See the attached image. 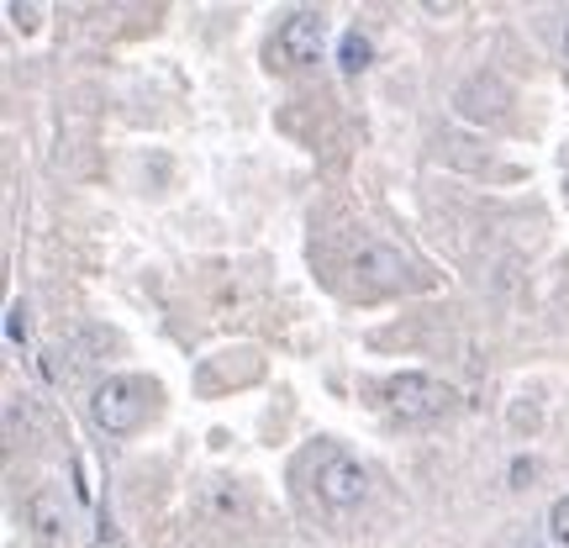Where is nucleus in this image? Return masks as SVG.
I'll return each instance as SVG.
<instances>
[{
    "instance_id": "1",
    "label": "nucleus",
    "mask_w": 569,
    "mask_h": 548,
    "mask_svg": "<svg viewBox=\"0 0 569 548\" xmlns=\"http://www.w3.org/2000/svg\"><path fill=\"white\" fill-rule=\"evenodd\" d=\"M148 407H153V386H148V380H138V375H111V380H101L96 396H90V422L101 427V432H111V438H127V432L142 427Z\"/></svg>"
},
{
    "instance_id": "2",
    "label": "nucleus",
    "mask_w": 569,
    "mask_h": 548,
    "mask_svg": "<svg viewBox=\"0 0 569 548\" xmlns=\"http://www.w3.org/2000/svg\"><path fill=\"white\" fill-rule=\"evenodd\" d=\"M311 486H317V496H322L332 511H348L369 496V469L359 465L353 454L327 444L322 454H317V465H311Z\"/></svg>"
},
{
    "instance_id": "3",
    "label": "nucleus",
    "mask_w": 569,
    "mask_h": 548,
    "mask_svg": "<svg viewBox=\"0 0 569 548\" xmlns=\"http://www.w3.org/2000/svg\"><path fill=\"white\" fill-rule=\"evenodd\" d=\"M327 42V17L322 11H290L280 21V32L269 38V69H306L322 59Z\"/></svg>"
},
{
    "instance_id": "4",
    "label": "nucleus",
    "mask_w": 569,
    "mask_h": 548,
    "mask_svg": "<svg viewBox=\"0 0 569 548\" xmlns=\"http://www.w3.org/2000/svg\"><path fill=\"white\" fill-rule=\"evenodd\" d=\"M386 401L396 417H407V422H432V417H443L459 396L443 386V380H432V375H390L386 380Z\"/></svg>"
},
{
    "instance_id": "5",
    "label": "nucleus",
    "mask_w": 569,
    "mask_h": 548,
    "mask_svg": "<svg viewBox=\"0 0 569 548\" xmlns=\"http://www.w3.org/2000/svg\"><path fill=\"white\" fill-rule=\"evenodd\" d=\"M353 275L365 285H375V290H401V285H407V259L390 243H375V238H369V243L353 253Z\"/></svg>"
},
{
    "instance_id": "6",
    "label": "nucleus",
    "mask_w": 569,
    "mask_h": 548,
    "mask_svg": "<svg viewBox=\"0 0 569 548\" xmlns=\"http://www.w3.org/2000/svg\"><path fill=\"white\" fill-rule=\"evenodd\" d=\"M27 522H32V538H38L42 548L69 544V511H63L59 490H32V501H27Z\"/></svg>"
},
{
    "instance_id": "7",
    "label": "nucleus",
    "mask_w": 569,
    "mask_h": 548,
    "mask_svg": "<svg viewBox=\"0 0 569 548\" xmlns=\"http://www.w3.org/2000/svg\"><path fill=\"white\" fill-rule=\"evenodd\" d=\"M369 53H375V48H369L365 27H348L343 42H338V69H343V74H359V69L369 63Z\"/></svg>"
},
{
    "instance_id": "8",
    "label": "nucleus",
    "mask_w": 569,
    "mask_h": 548,
    "mask_svg": "<svg viewBox=\"0 0 569 548\" xmlns=\"http://www.w3.org/2000/svg\"><path fill=\"white\" fill-rule=\"evenodd\" d=\"M549 538H553V548H569V496H559V501H553V511H549Z\"/></svg>"
},
{
    "instance_id": "9",
    "label": "nucleus",
    "mask_w": 569,
    "mask_h": 548,
    "mask_svg": "<svg viewBox=\"0 0 569 548\" xmlns=\"http://www.w3.org/2000/svg\"><path fill=\"white\" fill-rule=\"evenodd\" d=\"M6 338H11V343H21V338H27V306H11V311H6Z\"/></svg>"
},
{
    "instance_id": "10",
    "label": "nucleus",
    "mask_w": 569,
    "mask_h": 548,
    "mask_svg": "<svg viewBox=\"0 0 569 548\" xmlns=\"http://www.w3.org/2000/svg\"><path fill=\"white\" fill-rule=\"evenodd\" d=\"M6 11H11V17H17V27H38V6H6Z\"/></svg>"
},
{
    "instance_id": "11",
    "label": "nucleus",
    "mask_w": 569,
    "mask_h": 548,
    "mask_svg": "<svg viewBox=\"0 0 569 548\" xmlns=\"http://www.w3.org/2000/svg\"><path fill=\"white\" fill-rule=\"evenodd\" d=\"M565 59H569V27H565Z\"/></svg>"
}]
</instances>
